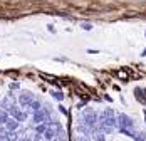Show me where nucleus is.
I'll return each instance as SVG.
<instances>
[{
    "mask_svg": "<svg viewBox=\"0 0 146 141\" xmlns=\"http://www.w3.org/2000/svg\"><path fill=\"white\" fill-rule=\"evenodd\" d=\"M117 76H119V77H123V79H128V77L131 76V72H129L128 69H126V70H119V72H117Z\"/></svg>",
    "mask_w": 146,
    "mask_h": 141,
    "instance_id": "nucleus-1",
    "label": "nucleus"
}]
</instances>
